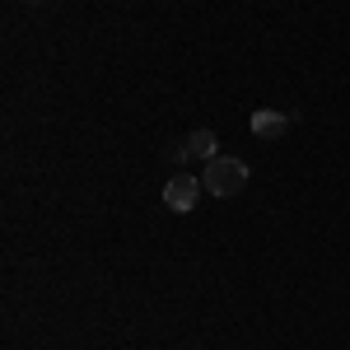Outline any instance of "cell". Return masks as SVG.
Listing matches in <instances>:
<instances>
[{"instance_id":"6da1fadb","label":"cell","mask_w":350,"mask_h":350,"mask_svg":"<svg viewBox=\"0 0 350 350\" xmlns=\"http://www.w3.org/2000/svg\"><path fill=\"white\" fill-rule=\"evenodd\" d=\"M247 163L234 159V154H215V159H206V168H201V187L211 191V196H219V201H229V196H239L243 187H247Z\"/></svg>"},{"instance_id":"7a4b0ae2","label":"cell","mask_w":350,"mask_h":350,"mask_svg":"<svg viewBox=\"0 0 350 350\" xmlns=\"http://www.w3.org/2000/svg\"><path fill=\"white\" fill-rule=\"evenodd\" d=\"M201 191H206V187H201V178H187V173L178 168V173L163 183V206H168V211H178V215H191V211H196V201H201Z\"/></svg>"},{"instance_id":"3957f363","label":"cell","mask_w":350,"mask_h":350,"mask_svg":"<svg viewBox=\"0 0 350 350\" xmlns=\"http://www.w3.org/2000/svg\"><path fill=\"white\" fill-rule=\"evenodd\" d=\"M247 126H252V135H257V140H280V135H290L295 117H290V112H275V108H257Z\"/></svg>"},{"instance_id":"277c9868","label":"cell","mask_w":350,"mask_h":350,"mask_svg":"<svg viewBox=\"0 0 350 350\" xmlns=\"http://www.w3.org/2000/svg\"><path fill=\"white\" fill-rule=\"evenodd\" d=\"M187 154H191V159H215V154H219V135L211 131V126L191 131L187 135Z\"/></svg>"},{"instance_id":"5b68a950","label":"cell","mask_w":350,"mask_h":350,"mask_svg":"<svg viewBox=\"0 0 350 350\" xmlns=\"http://www.w3.org/2000/svg\"><path fill=\"white\" fill-rule=\"evenodd\" d=\"M168 159H173L178 168H183V163L191 159V154H187V140H183V145H168Z\"/></svg>"},{"instance_id":"8992f818","label":"cell","mask_w":350,"mask_h":350,"mask_svg":"<svg viewBox=\"0 0 350 350\" xmlns=\"http://www.w3.org/2000/svg\"><path fill=\"white\" fill-rule=\"evenodd\" d=\"M28 5H42V0H28Z\"/></svg>"}]
</instances>
